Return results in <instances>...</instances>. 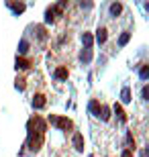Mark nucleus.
<instances>
[{
    "label": "nucleus",
    "instance_id": "1",
    "mask_svg": "<svg viewBox=\"0 0 149 157\" xmlns=\"http://www.w3.org/2000/svg\"><path fill=\"white\" fill-rule=\"evenodd\" d=\"M88 108H90V112H94V117H98L100 121H108L110 118V108L108 106H100L96 100H92Z\"/></svg>",
    "mask_w": 149,
    "mask_h": 157
},
{
    "label": "nucleus",
    "instance_id": "2",
    "mask_svg": "<svg viewBox=\"0 0 149 157\" xmlns=\"http://www.w3.org/2000/svg\"><path fill=\"white\" fill-rule=\"evenodd\" d=\"M49 122H51L53 127H57L59 131H68L72 128V121L68 117H55V114H49Z\"/></svg>",
    "mask_w": 149,
    "mask_h": 157
},
{
    "label": "nucleus",
    "instance_id": "3",
    "mask_svg": "<svg viewBox=\"0 0 149 157\" xmlns=\"http://www.w3.org/2000/svg\"><path fill=\"white\" fill-rule=\"evenodd\" d=\"M43 143V133H37V131H29V147L31 151H37Z\"/></svg>",
    "mask_w": 149,
    "mask_h": 157
},
{
    "label": "nucleus",
    "instance_id": "4",
    "mask_svg": "<svg viewBox=\"0 0 149 157\" xmlns=\"http://www.w3.org/2000/svg\"><path fill=\"white\" fill-rule=\"evenodd\" d=\"M33 128H37V133H43V131H45V122L41 121L39 117L31 118L29 121V131H33Z\"/></svg>",
    "mask_w": 149,
    "mask_h": 157
},
{
    "label": "nucleus",
    "instance_id": "5",
    "mask_svg": "<svg viewBox=\"0 0 149 157\" xmlns=\"http://www.w3.org/2000/svg\"><path fill=\"white\" fill-rule=\"evenodd\" d=\"M45 104H47V100H45V96H43V94H37V96L33 98V108H37V110L45 108Z\"/></svg>",
    "mask_w": 149,
    "mask_h": 157
},
{
    "label": "nucleus",
    "instance_id": "6",
    "mask_svg": "<svg viewBox=\"0 0 149 157\" xmlns=\"http://www.w3.org/2000/svg\"><path fill=\"white\" fill-rule=\"evenodd\" d=\"M72 143H74L76 151H84V137H82L80 133H76V135H74V139H72Z\"/></svg>",
    "mask_w": 149,
    "mask_h": 157
},
{
    "label": "nucleus",
    "instance_id": "7",
    "mask_svg": "<svg viewBox=\"0 0 149 157\" xmlns=\"http://www.w3.org/2000/svg\"><path fill=\"white\" fill-rule=\"evenodd\" d=\"M53 78H55V80H68V70H65V67H57V70L53 71Z\"/></svg>",
    "mask_w": 149,
    "mask_h": 157
},
{
    "label": "nucleus",
    "instance_id": "8",
    "mask_svg": "<svg viewBox=\"0 0 149 157\" xmlns=\"http://www.w3.org/2000/svg\"><path fill=\"white\" fill-rule=\"evenodd\" d=\"M6 4H8V8H10V10L14 12V14H21V12H23L25 8H27V6H25L23 2H18V4H12V2H6Z\"/></svg>",
    "mask_w": 149,
    "mask_h": 157
},
{
    "label": "nucleus",
    "instance_id": "9",
    "mask_svg": "<svg viewBox=\"0 0 149 157\" xmlns=\"http://www.w3.org/2000/svg\"><path fill=\"white\" fill-rule=\"evenodd\" d=\"M82 43H84V49H92V43H94V39H92L90 33H84V35H82Z\"/></svg>",
    "mask_w": 149,
    "mask_h": 157
},
{
    "label": "nucleus",
    "instance_id": "10",
    "mask_svg": "<svg viewBox=\"0 0 149 157\" xmlns=\"http://www.w3.org/2000/svg\"><path fill=\"white\" fill-rule=\"evenodd\" d=\"M120 100H123V102H125V104H129V102H131V90H129V88H123V90H120Z\"/></svg>",
    "mask_w": 149,
    "mask_h": 157
},
{
    "label": "nucleus",
    "instance_id": "11",
    "mask_svg": "<svg viewBox=\"0 0 149 157\" xmlns=\"http://www.w3.org/2000/svg\"><path fill=\"white\" fill-rule=\"evenodd\" d=\"M106 29H98L96 31V43H100V45H102V43H106Z\"/></svg>",
    "mask_w": 149,
    "mask_h": 157
},
{
    "label": "nucleus",
    "instance_id": "12",
    "mask_svg": "<svg viewBox=\"0 0 149 157\" xmlns=\"http://www.w3.org/2000/svg\"><path fill=\"white\" fill-rule=\"evenodd\" d=\"M120 10H123V4H120V2H112V4H110V14H112V17H119Z\"/></svg>",
    "mask_w": 149,
    "mask_h": 157
},
{
    "label": "nucleus",
    "instance_id": "13",
    "mask_svg": "<svg viewBox=\"0 0 149 157\" xmlns=\"http://www.w3.org/2000/svg\"><path fill=\"white\" fill-rule=\"evenodd\" d=\"M27 51H29V41L21 39V43H18V55H25Z\"/></svg>",
    "mask_w": 149,
    "mask_h": 157
},
{
    "label": "nucleus",
    "instance_id": "14",
    "mask_svg": "<svg viewBox=\"0 0 149 157\" xmlns=\"http://www.w3.org/2000/svg\"><path fill=\"white\" fill-rule=\"evenodd\" d=\"M29 61H27V59H23V57H17V65H14V67H17V70H29Z\"/></svg>",
    "mask_w": 149,
    "mask_h": 157
},
{
    "label": "nucleus",
    "instance_id": "15",
    "mask_svg": "<svg viewBox=\"0 0 149 157\" xmlns=\"http://www.w3.org/2000/svg\"><path fill=\"white\" fill-rule=\"evenodd\" d=\"M92 59V49H84V51L80 53V61H84V63H88Z\"/></svg>",
    "mask_w": 149,
    "mask_h": 157
},
{
    "label": "nucleus",
    "instance_id": "16",
    "mask_svg": "<svg viewBox=\"0 0 149 157\" xmlns=\"http://www.w3.org/2000/svg\"><path fill=\"white\" fill-rule=\"evenodd\" d=\"M115 114L119 117L120 122H125V121H127V117H125V112H123V108H120V104H115Z\"/></svg>",
    "mask_w": 149,
    "mask_h": 157
},
{
    "label": "nucleus",
    "instance_id": "17",
    "mask_svg": "<svg viewBox=\"0 0 149 157\" xmlns=\"http://www.w3.org/2000/svg\"><path fill=\"white\" fill-rule=\"evenodd\" d=\"M139 78H141V80H147L149 78V65H141V67H139Z\"/></svg>",
    "mask_w": 149,
    "mask_h": 157
},
{
    "label": "nucleus",
    "instance_id": "18",
    "mask_svg": "<svg viewBox=\"0 0 149 157\" xmlns=\"http://www.w3.org/2000/svg\"><path fill=\"white\" fill-rule=\"evenodd\" d=\"M129 39H131V33H127V31H125V33L119 37V45H120V47H125L127 43H129Z\"/></svg>",
    "mask_w": 149,
    "mask_h": 157
},
{
    "label": "nucleus",
    "instance_id": "19",
    "mask_svg": "<svg viewBox=\"0 0 149 157\" xmlns=\"http://www.w3.org/2000/svg\"><path fill=\"white\" fill-rule=\"evenodd\" d=\"M53 21H55V14H53L51 6H49V8H47V10H45V23L49 25V23H53Z\"/></svg>",
    "mask_w": 149,
    "mask_h": 157
},
{
    "label": "nucleus",
    "instance_id": "20",
    "mask_svg": "<svg viewBox=\"0 0 149 157\" xmlns=\"http://www.w3.org/2000/svg\"><path fill=\"white\" fill-rule=\"evenodd\" d=\"M141 98L149 100V86H143V90H141Z\"/></svg>",
    "mask_w": 149,
    "mask_h": 157
},
{
    "label": "nucleus",
    "instance_id": "21",
    "mask_svg": "<svg viewBox=\"0 0 149 157\" xmlns=\"http://www.w3.org/2000/svg\"><path fill=\"white\" fill-rule=\"evenodd\" d=\"M37 37H39L41 41H43V39L47 37V35H45V29H43V27H37Z\"/></svg>",
    "mask_w": 149,
    "mask_h": 157
},
{
    "label": "nucleus",
    "instance_id": "22",
    "mask_svg": "<svg viewBox=\"0 0 149 157\" xmlns=\"http://www.w3.org/2000/svg\"><path fill=\"white\" fill-rule=\"evenodd\" d=\"M14 86H17V90H25V80H17Z\"/></svg>",
    "mask_w": 149,
    "mask_h": 157
},
{
    "label": "nucleus",
    "instance_id": "23",
    "mask_svg": "<svg viewBox=\"0 0 149 157\" xmlns=\"http://www.w3.org/2000/svg\"><path fill=\"white\" fill-rule=\"evenodd\" d=\"M120 157H133V151H131V149H125V151H123V155H120Z\"/></svg>",
    "mask_w": 149,
    "mask_h": 157
},
{
    "label": "nucleus",
    "instance_id": "24",
    "mask_svg": "<svg viewBox=\"0 0 149 157\" xmlns=\"http://www.w3.org/2000/svg\"><path fill=\"white\" fill-rule=\"evenodd\" d=\"M80 6H82V8H90V6H92V2H82Z\"/></svg>",
    "mask_w": 149,
    "mask_h": 157
}]
</instances>
